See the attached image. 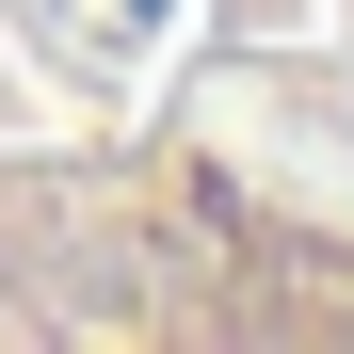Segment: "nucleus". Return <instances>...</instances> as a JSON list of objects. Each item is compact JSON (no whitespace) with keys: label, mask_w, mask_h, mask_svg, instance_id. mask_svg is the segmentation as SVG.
<instances>
[{"label":"nucleus","mask_w":354,"mask_h":354,"mask_svg":"<svg viewBox=\"0 0 354 354\" xmlns=\"http://www.w3.org/2000/svg\"><path fill=\"white\" fill-rule=\"evenodd\" d=\"M0 354H354V194L209 129L0 113Z\"/></svg>","instance_id":"obj_1"}]
</instances>
